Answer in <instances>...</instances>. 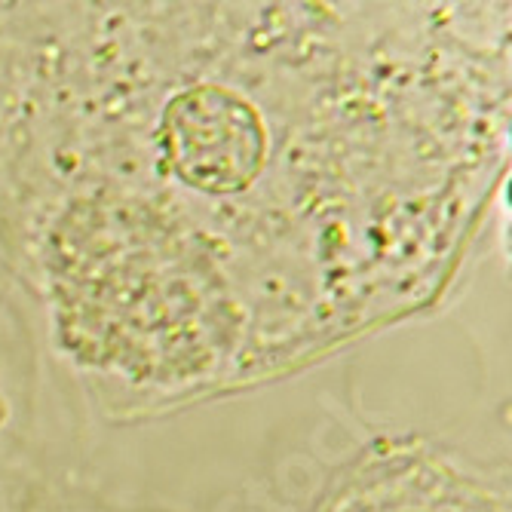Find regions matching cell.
I'll return each mask as SVG.
<instances>
[{
  "instance_id": "obj_1",
  "label": "cell",
  "mask_w": 512,
  "mask_h": 512,
  "mask_svg": "<svg viewBox=\"0 0 512 512\" xmlns=\"http://www.w3.org/2000/svg\"><path fill=\"white\" fill-rule=\"evenodd\" d=\"M166 166L197 191H243L264 160V126L249 102L218 86L181 92L163 117Z\"/></svg>"
}]
</instances>
